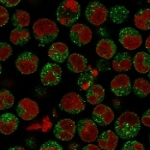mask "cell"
Returning a JSON list of instances; mask_svg holds the SVG:
<instances>
[{
  "instance_id": "10",
  "label": "cell",
  "mask_w": 150,
  "mask_h": 150,
  "mask_svg": "<svg viewBox=\"0 0 150 150\" xmlns=\"http://www.w3.org/2000/svg\"><path fill=\"white\" fill-rule=\"evenodd\" d=\"M92 30L85 24L76 23L73 25L69 31V37L76 46H84L88 44L92 40Z\"/></svg>"
},
{
  "instance_id": "5",
  "label": "cell",
  "mask_w": 150,
  "mask_h": 150,
  "mask_svg": "<svg viewBox=\"0 0 150 150\" xmlns=\"http://www.w3.org/2000/svg\"><path fill=\"white\" fill-rule=\"evenodd\" d=\"M85 16L89 23L94 26H100L106 21L108 11L104 4L98 1L90 2L87 6Z\"/></svg>"
},
{
  "instance_id": "6",
  "label": "cell",
  "mask_w": 150,
  "mask_h": 150,
  "mask_svg": "<svg viewBox=\"0 0 150 150\" xmlns=\"http://www.w3.org/2000/svg\"><path fill=\"white\" fill-rule=\"evenodd\" d=\"M118 40L125 49L133 51L141 46L142 43V37L135 28H125L119 32Z\"/></svg>"
},
{
  "instance_id": "22",
  "label": "cell",
  "mask_w": 150,
  "mask_h": 150,
  "mask_svg": "<svg viewBox=\"0 0 150 150\" xmlns=\"http://www.w3.org/2000/svg\"><path fill=\"white\" fill-rule=\"evenodd\" d=\"M105 88L100 84H93L87 91V101L91 105H100L105 98Z\"/></svg>"
},
{
  "instance_id": "38",
  "label": "cell",
  "mask_w": 150,
  "mask_h": 150,
  "mask_svg": "<svg viewBox=\"0 0 150 150\" xmlns=\"http://www.w3.org/2000/svg\"><path fill=\"white\" fill-rule=\"evenodd\" d=\"M8 150H25V149H24V148L21 147V146H16V147L10 148Z\"/></svg>"
},
{
  "instance_id": "24",
  "label": "cell",
  "mask_w": 150,
  "mask_h": 150,
  "mask_svg": "<svg viewBox=\"0 0 150 150\" xmlns=\"http://www.w3.org/2000/svg\"><path fill=\"white\" fill-rule=\"evenodd\" d=\"M135 26L141 30L150 29V9H142L134 16Z\"/></svg>"
},
{
  "instance_id": "15",
  "label": "cell",
  "mask_w": 150,
  "mask_h": 150,
  "mask_svg": "<svg viewBox=\"0 0 150 150\" xmlns=\"http://www.w3.org/2000/svg\"><path fill=\"white\" fill-rule=\"evenodd\" d=\"M112 68L117 72L130 70L133 65V59L127 52H123L116 54L112 63Z\"/></svg>"
},
{
  "instance_id": "18",
  "label": "cell",
  "mask_w": 150,
  "mask_h": 150,
  "mask_svg": "<svg viewBox=\"0 0 150 150\" xmlns=\"http://www.w3.org/2000/svg\"><path fill=\"white\" fill-rule=\"evenodd\" d=\"M19 120L12 113H4L0 117V131L4 135H11L18 127Z\"/></svg>"
},
{
  "instance_id": "8",
  "label": "cell",
  "mask_w": 150,
  "mask_h": 150,
  "mask_svg": "<svg viewBox=\"0 0 150 150\" xmlns=\"http://www.w3.org/2000/svg\"><path fill=\"white\" fill-rule=\"evenodd\" d=\"M39 58L29 52H25L16 60V66L23 75H30L37 71Z\"/></svg>"
},
{
  "instance_id": "9",
  "label": "cell",
  "mask_w": 150,
  "mask_h": 150,
  "mask_svg": "<svg viewBox=\"0 0 150 150\" xmlns=\"http://www.w3.org/2000/svg\"><path fill=\"white\" fill-rule=\"evenodd\" d=\"M62 69L53 63H48L41 69L40 80L45 86H56L61 81Z\"/></svg>"
},
{
  "instance_id": "19",
  "label": "cell",
  "mask_w": 150,
  "mask_h": 150,
  "mask_svg": "<svg viewBox=\"0 0 150 150\" xmlns=\"http://www.w3.org/2000/svg\"><path fill=\"white\" fill-rule=\"evenodd\" d=\"M97 141L101 149L115 150L118 143V136L112 130H106L98 137Z\"/></svg>"
},
{
  "instance_id": "1",
  "label": "cell",
  "mask_w": 150,
  "mask_h": 150,
  "mask_svg": "<svg viewBox=\"0 0 150 150\" xmlns=\"http://www.w3.org/2000/svg\"><path fill=\"white\" fill-rule=\"evenodd\" d=\"M141 119L133 112H125L118 117L115 123L116 134L118 137L127 140L134 138L141 129Z\"/></svg>"
},
{
  "instance_id": "4",
  "label": "cell",
  "mask_w": 150,
  "mask_h": 150,
  "mask_svg": "<svg viewBox=\"0 0 150 150\" xmlns=\"http://www.w3.org/2000/svg\"><path fill=\"white\" fill-rule=\"evenodd\" d=\"M59 107L62 111L70 114H78L85 109L86 103L80 94L70 92L63 96Z\"/></svg>"
},
{
  "instance_id": "35",
  "label": "cell",
  "mask_w": 150,
  "mask_h": 150,
  "mask_svg": "<svg viewBox=\"0 0 150 150\" xmlns=\"http://www.w3.org/2000/svg\"><path fill=\"white\" fill-rule=\"evenodd\" d=\"M20 3V0H1V4H5L6 7H14Z\"/></svg>"
},
{
  "instance_id": "40",
  "label": "cell",
  "mask_w": 150,
  "mask_h": 150,
  "mask_svg": "<svg viewBox=\"0 0 150 150\" xmlns=\"http://www.w3.org/2000/svg\"><path fill=\"white\" fill-rule=\"evenodd\" d=\"M148 3H149V4H150V0H149V1H148Z\"/></svg>"
},
{
  "instance_id": "29",
  "label": "cell",
  "mask_w": 150,
  "mask_h": 150,
  "mask_svg": "<svg viewBox=\"0 0 150 150\" xmlns=\"http://www.w3.org/2000/svg\"><path fill=\"white\" fill-rule=\"evenodd\" d=\"M15 96L7 89H2L0 92V110L9 109L14 105Z\"/></svg>"
},
{
  "instance_id": "7",
  "label": "cell",
  "mask_w": 150,
  "mask_h": 150,
  "mask_svg": "<svg viewBox=\"0 0 150 150\" xmlns=\"http://www.w3.org/2000/svg\"><path fill=\"white\" fill-rule=\"evenodd\" d=\"M77 133L84 142L90 143L99 137V129L94 121L89 118L80 120L76 125Z\"/></svg>"
},
{
  "instance_id": "27",
  "label": "cell",
  "mask_w": 150,
  "mask_h": 150,
  "mask_svg": "<svg viewBox=\"0 0 150 150\" xmlns=\"http://www.w3.org/2000/svg\"><path fill=\"white\" fill-rule=\"evenodd\" d=\"M128 15H129V11L125 7L121 5H116L111 9L110 18L112 23L120 24L127 19Z\"/></svg>"
},
{
  "instance_id": "41",
  "label": "cell",
  "mask_w": 150,
  "mask_h": 150,
  "mask_svg": "<svg viewBox=\"0 0 150 150\" xmlns=\"http://www.w3.org/2000/svg\"><path fill=\"white\" fill-rule=\"evenodd\" d=\"M149 141H150V135H149Z\"/></svg>"
},
{
  "instance_id": "33",
  "label": "cell",
  "mask_w": 150,
  "mask_h": 150,
  "mask_svg": "<svg viewBox=\"0 0 150 150\" xmlns=\"http://www.w3.org/2000/svg\"><path fill=\"white\" fill-rule=\"evenodd\" d=\"M10 15L4 6H0V26L4 27L9 22Z\"/></svg>"
},
{
  "instance_id": "39",
  "label": "cell",
  "mask_w": 150,
  "mask_h": 150,
  "mask_svg": "<svg viewBox=\"0 0 150 150\" xmlns=\"http://www.w3.org/2000/svg\"><path fill=\"white\" fill-rule=\"evenodd\" d=\"M149 80H150V71H149Z\"/></svg>"
},
{
  "instance_id": "34",
  "label": "cell",
  "mask_w": 150,
  "mask_h": 150,
  "mask_svg": "<svg viewBox=\"0 0 150 150\" xmlns=\"http://www.w3.org/2000/svg\"><path fill=\"white\" fill-rule=\"evenodd\" d=\"M141 122L143 124V125L147 127H150V109L143 113V115L141 118Z\"/></svg>"
},
{
  "instance_id": "31",
  "label": "cell",
  "mask_w": 150,
  "mask_h": 150,
  "mask_svg": "<svg viewBox=\"0 0 150 150\" xmlns=\"http://www.w3.org/2000/svg\"><path fill=\"white\" fill-rule=\"evenodd\" d=\"M121 150H145L142 143L137 141H129L125 143Z\"/></svg>"
},
{
  "instance_id": "32",
  "label": "cell",
  "mask_w": 150,
  "mask_h": 150,
  "mask_svg": "<svg viewBox=\"0 0 150 150\" xmlns=\"http://www.w3.org/2000/svg\"><path fill=\"white\" fill-rule=\"evenodd\" d=\"M39 150H63V148L60 144L54 141H48L41 145Z\"/></svg>"
},
{
  "instance_id": "12",
  "label": "cell",
  "mask_w": 150,
  "mask_h": 150,
  "mask_svg": "<svg viewBox=\"0 0 150 150\" xmlns=\"http://www.w3.org/2000/svg\"><path fill=\"white\" fill-rule=\"evenodd\" d=\"M16 112L23 120L30 121L38 116L40 108L35 100L28 98H24L19 101L16 106Z\"/></svg>"
},
{
  "instance_id": "3",
  "label": "cell",
  "mask_w": 150,
  "mask_h": 150,
  "mask_svg": "<svg viewBox=\"0 0 150 150\" xmlns=\"http://www.w3.org/2000/svg\"><path fill=\"white\" fill-rule=\"evenodd\" d=\"M80 16V5L75 0H65L62 2L57 10V19L61 25L72 26Z\"/></svg>"
},
{
  "instance_id": "16",
  "label": "cell",
  "mask_w": 150,
  "mask_h": 150,
  "mask_svg": "<svg viewBox=\"0 0 150 150\" xmlns=\"http://www.w3.org/2000/svg\"><path fill=\"white\" fill-rule=\"evenodd\" d=\"M95 51L100 58L111 59L116 54L117 46L113 40L110 39H102L98 42Z\"/></svg>"
},
{
  "instance_id": "28",
  "label": "cell",
  "mask_w": 150,
  "mask_h": 150,
  "mask_svg": "<svg viewBox=\"0 0 150 150\" xmlns=\"http://www.w3.org/2000/svg\"><path fill=\"white\" fill-rule=\"evenodd\" d=\"M94 76L92 72H83L81 73V76H79L78 78V81H77V84L79 86V88H81V90L83 91H88L93 85V82H94Z\"/></svg>"
},
{
  "instance_id": "11",
  "label": "cell",
  "mask_w": 150,
  "mask_h": 150,
  "mask_svg": "<svg viewBox=\"0 0 150 150\" xmlns=\"http://www.w3.org/2000/svg\"><path fill=\"white\" fill-rule=\"evenodd\" d=\"M76 130V125L75 124V122L69 118H64L56 124L53 129V134L56 138L61 141L68 142L72 140L75 137Z\"/></svg>"
},
{
  "instance_id": "17",
  "label": "cell",
  "mask_w": 150,
  "mask_h": 150,
  "mask_svg": "<svg viewBox=\"0 0 150 150\" xmlns=\"http://www.w3.org/2000/svg\"><path fill=\"white\" fill-rule=\"evenodd\" d=\"M48 56L57 63H64L69 58V48L64 43L55 42L49 48Z\"/></svg>"
},
{
  "instance_id": "23",
  "label": "cell",
  "mask_w": 150,
  "mask_h": 150,
  "mask_svg": "<svg viewBox=\"0 0 150 150\" xmlns=\"http://www.w3.org/2000/svg\"><path fill=\"white\" fill-rule=\"evenodd\" d=\"M31 38L28 28H14L11 32L10 40L16 46H23L27 44Z\"/></svg>"
},
{
  "instance_id": "21",
  "label": "cell",
  "mask_w": 150,
  "mask_h": 150,
  "mask_svg": "<svg viewBox=\"0 0 150 150\" xmlns=\"http://www.w3.org/2000/svg\"><path fill=\"white\" fill-rule=\"evenodd\" d=\"M133 65L135 69L141 74H146L149 72L150 55L144 52H137L133 58Z\"/></svg>"
},
{
  "instance_id": "13",
  "label": "cell",
  "mask_w": 150,
  "mask_h": 150,
  "mask_svg": "<svg viewBox=\"0 0 150 150\" xmlns=\"http://www.w3.org/2000/svg\"><path fill=\"white\" fill-rule=\"evenodd\" d=\"M92 117L97 125L101 127L106 126L114 120V112L105 105H97L93 111Z\"/></svg>"
},
{
  "instance_id": "26",
  "label": "cell",
  "mask_w": 150,
  "mask_h": 150,
  "mask_svg": "<svg viewBox=\"0 0 150 150\" xmlns=\"http://www.w3.org/2000/svg\"><path fill=\"white\" fill-rule=\"evenodd\" d=\"M132 90L134 93L138 97H146L150 93V83L149 81L143 79V78H137L136 79L133 86Z\"/></svg>"
},
{
  "instance_id": "14",
  "label": "cell",
  "mask_w": 150,
  "mask_h": 150,
  "mask_svg": "<svg viewBox=\"0 0 150 150\" xmlns=\"http://www.w3.org/2000/svg\"><path fill=\"white\" fill-rule=\"evenodd\" d=\"M111 90L116 96L118 97L129 94L132 90L129 77L125 74L116 76L111 81Z\"/></svg>"
},
{
  "instance_id": "20",
  "label": "cell",
  "mask_w": 150,
  "mask_h": 150,
  "mask_svg": "<svg viewBox=\"0 0 150 150\" xmlns=\"http://www.w3.org/2000/svg\"><path fill=\"white\" fill-rule=\"evenodd\" d=\"M88 65V60L79 53H72L68 58L67 67L73 73H83Z\"/></svg>"
},
{
  "instance_id": "2",
  "label": "cell",
  "mask_w": 150,
  "mask_h": 150,
  "mask_svg": "<svg viewBox=\"0 0 150 150\" xmlns=\"http://www.w3.org/2000/svg\"><path fill=\"white\" fill-rule=\"evenodd\" d=\"M33 32L40 46H44L57 38L59 29L54 21L49 18H40L34 23Z\"/></svg>"
},
{
  "instance_id": "36",
  "label": "cell",
  "mask_w": 150,
  "mask_h": 150,
  "mask_svg": "<svg viewBox=\"0 0 150 150\" xmlns=\"http://www.w3.org/2000/svg\"><path fill=\"white\" fill-rule=\"evenodd\" d=\"M81 150H101V149L99 146H96L94 144H88L85 146Z\"/></svg>"
},
{
  "instance_id": "25",
  "label": "cell",
  "mask_w": 150,
  "mask_h": 150,
  "mask_svg": "<svg viewBox=\"0 0 150 150\" xmlns=\"http://www.w3.org/2000/svg\"><path fill=\"white\" fill-rule=\"evenodd\" d=\"M30 16L28 12L17 10L12 16L11 23L16 28H26L30 24Z\"/></svg>"
},
{
  "instance_id": "30",
  "label": "cell",
  "mask_w": 150,
  "mask_h": 150,
  "mask_svg": "<svg viewBox=\"0 0 150 150\" xmlns=\"http://www.w3.org/2000/svg\"><path fill=\"white\" fill-rule=\"evenodd\" d=\"M12 47L6 42H1L0 44V59L1 61H5L10 58L12 54Z\"/></svg>"
},
{
  "instance_id": "37",
  "label": "cell",
  "mask_w": 150,
  "mask_h": 150,
  "mask_svg": "<svg viewBox=\"0 0 150 150\" xmlns=\"http://www.w3.org/2000/svg\"><path fill=\"white\" fill-rule=\"evenodd\" d=\"M145 46H146V49L150 52V35L147 38L146 40V43H145Z\"/></svg>"
}]
</instances>
